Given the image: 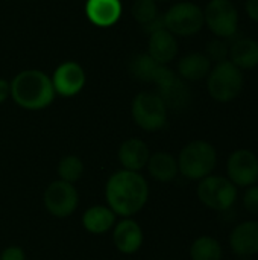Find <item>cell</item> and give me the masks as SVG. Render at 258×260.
I'll return each mask as SVG.
<instances>
[{
	"mask_svg": "<svg viewBox=\"0 0 258 260\" xmlns=\"http://www.w3.org/2000/svg\"><path fill=\"white\" fill-rule=\"evenodd\" d=\"M108 207L119 216L131 218L148 203L149 186L140 172L122 169L113 174L105 187Z\"/></svg>",
	"mask_w": 258,
	"mask_h": 260,
	"instance_id": "6da1fadb",
	"label": "cell"
},
{
	"mask_svg": "<svg viewBox=\"0 0 258 260\" xmlns=\"http://www.w3.org/2000/svg\"><path fill=\"white\" fill-rule=\"evenodd\" d=\"M52 79L41 70H23L11 82L12 99L26 110H43L55 99Z\"/></svg>",
	"mask_w": 258,
	"mask_h": 260,
	"instance_id": "7a4b0ae2",
	"label": "cell"
},
{
	"mask_svg": "<svg viewBox=\"0 0 258 260\" xmlns=\"http://www.w3.org/2000/svg\"><path fill=\"white\" fill-rule=\"evenodd\" d=\"M243 85V70L234 66L230 59L216 62L207 76L208 93L216 102L228 104L236 101L240 96Z\"/></svg>",
	"mask_w": 258,
	"mask_h": 260,
	"instance_id": "3957f363",
	"label": "cell"
},
{
	"mask_svg": "<svg viewBox=\"0 0 258 260\" xmlns=\"http://www.w3.org/2000/svg\"><path fill=\"white\" fill-rule=\"evenodd\" d=\"M216 165V148L205 140H193L187 143L178 157V169L189 180H202L211 175Z\"/></svg>",
	"mask_w": 258,
	"mask_h": 260,
	"instance_id": "277c9868",
	"label": "cell"
},
{
	"mask_svg": "<svg viewBox=\"0 0 258 260\" xmlns=\"http://www.w3.org/2000/svg\"><path fill=\"white\" fill-rule=\"evenodd\" d=\"M204 21L214 37L231 40L239 30L240 15L231 0H210L204 9Z\"/></svg>",
	"mask_w": 258,
	"mask_h": 260,
	"instance_id": "5b68a950",
	"label": "cell"
},
{
	"mask_svg": "<svg viewBox=\"0 0 258 260\" xmlns=\"http://www.w3.org/2000/svg\"><path fill=\"white\" fill-rule=\"evenodd\" d=\"M164 27L175 37H190L204 26V9L193 2H178L164 15Z\"/></svg>",
	"mask_w": 258,
	"mask_h": 260,
	"instance_id": "8992f818",
	"label": "cell"
},
{
	"mask_svg": "<svg viewBox=\"0 0 258 260\" xmlns=\"http://www.w3.org/2000/svg\"><path fill=\"white\" fill-rule=\"evenodd\" d=\"M167 107L164 101L151 91L138 93L132 101V119L144 131H158L167 122Z\"/></svg>",
	"mask_w": 258,
	"mask_h": 260,
	"instance_id": "52a82bcc",
	"label": "cell"
},
{
	"mask_svg": "<svg viewBox=\"0 0 258 260\" xmlns=\"http://www.w3.org/2000/svg\"><path fill=\"white\" fill-rule=\"evenodd\" d=\"M198 198L208 209L225 212L228 210L237 198V186L225 177L208 175L199 180Z\"/></svg>",
	"mask_w": 258,
	"mask_h": 260,
	"instance_id": "ba28073f",
	"label": "cell"
},
{
	"mask_svg": "<svg viewBox=\"0 0 258 260\" xmlns=\"http://www.w3.org/2000/svg\"><path fill=\"white\" fill-rule=\"evenodd\" d=\"M152 84H155L157 94L164 101L167 108L182 110L190 102V90L186 81L167 66H161Z\"/></svg>",
	"mask_w": 258,
	"mask_h": 260,
	"instance_id": "9c48e42d",
	"label": "cell"
},
{
	"mask_svg": "<svg viewBox=\"0 0 258 260\" xmlns=\"http://www.w3.org/2000/svg\"><path fill=\"white\" fill-rule=\"evenodd\" d=\"M44 207L55 218H68L78 209L79 195L71 183L58 180L44 190Z\"/></svg>",
	"mask_w": 258,
	"mask_h": 260,
	"instance_id": "30bf717a",
	"label": "cell"
},
{
	"mask_svg": "<svg viewBox=\"0 0 258 260\" xmlns=\"http://www.w3.org/2000/svg\"><path fill=\"white\" fill-rule=\"evenodd\" d=\"M227 172L236 186L249 187L258 180V157L249 149H237L228 158Z\"/></svg>",
	"mask_w": 258,
	"mask_h": 260,
	"instance_id": "8fae6325",
	"label": "cell"
},
{
	"mask_svg": "<svg viewBox=\"0 0 258 260\" xmlns=\"http://www.w3.org/2000/svg\"><path fill=\"white\" fill-rule=\"evenodd\" d=\"M85 79L87 78L84 69L75 61H67L55 70L52 84L56 93L64 98H70L78 94L84 88Z\"/></svg>",
	"mask_w": 258,
	"mask_h": 260,
	"instance_id": "7c38bea8",
	"label": "cell"
},
{
	"mask_svg": "<svg viewBox=\"0 0 258 260\" xmlns=\"http://www.w3.org/2000/svg\"><path fill=\"white\" fill-rule=\"evenodd\" d=\"M113 242L123 254H134L143 245V230L131 218H123L113 227Z\"/></svg>",
	"mask_w": 258,
	"mask_h": 260,
	"instance_id": "4fadbf2b",
	"label": "cell"
},
{
	"mask_svg": "<svg viewBox=\"0 0 258 260\" xmlns=\"http://www.w3.org/2000/svg\"><path fill=\"white\" fill-rule=\"evenodd\" d=\"M230 247L233 253L240 257H252L258 254L257 221H246L239 224L230 236Z\"/></svg>",
	"mask_w": 258,
	"mask_h": 260,
	"instance_id": "5bb4252c",
	"label": "cell"
},
{
	"mask_svg": "<svg viewBox=\"0 0 258 260\" xmlns=\"http://www.w3.org/2000/svg\"><path fill=\"white\" fill-rule=\"evenodd\" d=\"M178 50H179V44L176 37L172 32H169L166 27L151 34L149 44H148V55L154 58L157 62L167 66L176 58Z\"/></svg>",
	"mask_w": 258,
	"mask_h": 260,
	"instance_id": "9a60e30c",
	"label": "cell"
},
{
	"mask_svg": "<svg viewBox=\"0 0 258 260\" xmlns=\"http://www.w3.org/2000/svg\"><path fill=\"white\" fill-rule=\"evenodd\" d=\"M85 12L93 24L99 27H108L117 23L120 18L122 3L120 0H87Z\"/></svg>",
	"mask_w": 258,
	"mask_h": 260,
	"instance_id": "2e32d148",
	"label": "cell"
},
{
	"mask_svg": "<svg viewBox=\"0 0 258 260\" xmlns=\"http://www.w3.org/2000/svg\"><path fill=\"white\" fill-rule=\"evenodd\" d=\"M228 59L240 70H252L258 67V40L251 37L236 38L230 44Z\"/></svg>",
	"mask_w": 258,
	"mask_h": 260,
	"instance_id": "e0dca14e",
	"label": "cell"
},
{
	"mask_svg": "<svg viewBox=\"0 0 258 260\" xmlns=\"http://www.w3.org/2000/svg\"><path fill=\"white\" fill-rule=\"evenodd\" d=\"M149 157V148L140 139H128L119 148V161L128 171H141L148 165Z\"/></svg>",
	"mask_w": 258,
	"mask_h": 260,
	"instance_id": "ac0fdd59",
	"label": "cell"
},
{
	"mask_svg": "<svg viewBox=\"0 0 258 260\" xmlns=\"http://www.w3.org/2000/svg\"><path fill=\"white\" fill-rule=\"evenodd\" d=\"M213 67V62L205 53L201 52H192L186 56H182L178 62V75L184 81L196 82L201 79H205Z\"/></svg>",
	"mask_w": 258,
	"mask_h": 260,
	"instance_id": "d6986e66",
	"label": "cell"
},
{
	"mask_svg": "<svg viewBox=\"0 0 258 260\" xmlns=\"http://www.w3.org/2000/svg\"><path fill=\"white\" fill-rule=\"evenodd\" d=\"M82 225L93 235H103L116 225V213L106 206L90 207L82 216Z\"/></svg>",
	"mask_w": 258,
	"mask_h": 260,
	"instance_id": "ffe728a7",
	"label": "cell"
},
{
	"mask_svg": "<svg viewBox=\"0 0 258 260\" xmlns=\"http://www.w3.org/2000/svg\"><path fill=\"white\" fill-rule=\"evenodd\" d=\"M148 169L154 180L160 183H169L173 181L179 172L178 169V160L169 154V152H155L148 160Z\"/></svg>",
	"mask_w": 258,
	"mask_h": 260,
	"instance_id": "44dd1931",
	"label": "cell"
},
{
	"mask_svg": "<svg viewBox=\"0 0 258 260\" xmlns=\"http://www.w3.org/2000/svg\"><path fill=\"white\" fill-rule=\"evenodd\" d=\"M190 259L222 260V247L217 239L211 236H201L190 247Z\"/></svg>",
	"mask_w": 258,
	"mask_h": 260,
	"instance_id": "7402d4cb",
	"label": "cell"
},
{
	"mask_svg": "<svg viewBox=\"0 0 258 260\" xmlns=\"http://www.w3.org/2000/svg\"><path fill=\"white\" fill-rule=\"evenodd\" d=\"M161 66L164 64H160L157 62L154 58H151L148 53H140L137 55L132 61H131V73L140 79V81H144V82H154V79L157 78Z\"/></svg>",
	"mask_w": 258,
	"mask_h": 260,
	"instance_id": "603a6c76",
	"label": "cell"
},
{
	"mask_svg": "<svg viewBox=\"0 0 258 260\" xmlns=\"http://www.w3.org/2000/svg\"><path fill=\"white\" fill-rule=\"evenodd\" d=\"M84 174V163L76 155H67L64 157L58 165V175L59 180L67 183H76Z\"/></svg>",
	"mask_w": 258,
	"mask_h": 260,
	"instance_id": "cb8c5ba5",
	"label": "cell"
},
{
	"mask_svg": "<svg viewBox=\"0 0 258 260\" xmlns=\"http://www.w3.org/2000/svg\"><path fill=\"white\" fill-rule=\"evenodd\" d=\"M131 12H132V17L144 27L154 23L160 17L155 0H135Z\"/></svg>",
	"mask_w": 258,
	"mask_h": 260,
	"instance_id": "d4e9b609",
	"label": "cell"
},
{
	"mask_svg": "<svg viewBox=\"0 0 258 260\" xmlns=\"http://www.w3.org/2000/svg\"><path fill=\"white\" fill-rule=\"evenodd\" d=\"M211 62H220V61H225L228 59V55H230V44H228V40H224V38H214L211 40L208 44H207V53H205Z\"/></svg>",
	"mask_w": 258,
	"mask_h": 260,
	"instance_id": "484cf974",
	"label": "cell"
},
{
	"mask_svg": "<svg viewBox=\"0 0 258 260\" xmlns=\"http://www.w3.org/2000/svg\"><path fill=\"white\" fill-rule=\"evenodd\" d=\"M245 209L251 213H258V186H249L243 197Z\"/></svg>",
	"mask_w": 258,
	"mask_h": 260,
	"instance_id": "4316f807",
	"label": "cell"
},
{
	"mask_svg": "<svg viewBox=\"0 0 258 260\" xmlns=\"http://www.w3.org/2000/svg\"><path fill=\"white\" fill-rule=\"evenodd\" d=\"M0 260H26V254L21 247L11 245L5 248L0 254Z\"/></svg>",
	"mask_w": 258,
	"mask_h": 260,
	"instance_id": "83f0119b",
	"label": "cell"
},
{
	"mask_svg": "<svg viewBox=\"0 0 258 260\" xmlns=\"http://www.w3.org/2000/svg\"><path fill=\"white\" fill-rule=\"evenodd\" d=\"M245 11L252 21L258 23V0H246L245 2Z\"/></svg>",
	"mask_w": 258,
	"mask_h": 260,
	"instance_id": "f1b7e54d",
	"label": "cell"
},
{
	"mask_svg": "<svg viewBox=\"0 0 258 260\" xmlns=\"http://www.w3.org/2000/svg\"><path fill=\"white\" fill-rule=\"evenodd\" d=\"M11 96V84L5 79H0V104L5 102Z\"/></svg>",
	"mask_w": 258,
	"mask_h": 260,
	"instance_id": "f546056e",
	"label": "cell"
},
{
	"mask_svg": "<svg viewBox=\"0 0 258 260\" xmlns=\"http://www.w3.org/2000/svg\"><path fill=\"white\" fill-rule=\"evenodd\" d=\"M242 260H251L249 257H242Z\"/></svg>",
	"mask_w": 258,
	"mask_h": 260,
	"instance_id": "4dcf8cb0",
	"label": "cell"
},
{
	"mask_svg": "<svg viewBox=\"0 0 258 260\" xmlns=\"http://www.w3.org/2000/svg\"><path fill=\"white\" fill-rule=\"evenodd\" d=\"M155 2H167V0H155Z\"/></svg>",
	"mask_w": 258,
	"mask_h": 260,
	"instance_id": "1f68e13d",
	"label": "cell"
}]
</instances>
